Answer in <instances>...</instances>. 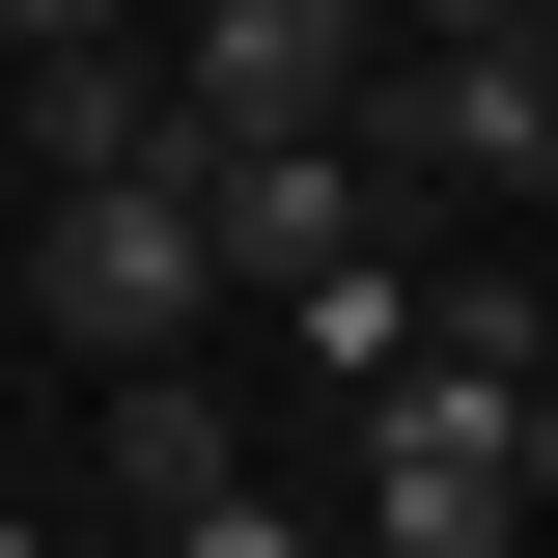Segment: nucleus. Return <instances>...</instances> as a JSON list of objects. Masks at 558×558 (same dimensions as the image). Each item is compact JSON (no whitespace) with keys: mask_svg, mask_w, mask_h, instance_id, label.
Masks as SVG:
<instances>
[{"mask_svg":"<svg viewBox=\"0 0 558 558\" xmlns=\"http://www.w3.org/2000/svg\"><path fill=\"white\" fill-rule=\"evenodd\" d=\"M363 57H391V0H168V57H140V84H168V140L223 168V140H336Z\"/></svg>","mask_w":558,"mask_h":558,"instance_id":"1","label":"nucleus"},{"mask_svg":"<svg viewBox=\"0 0 558 558\" xmlns=\"http://www.w3.org/2000/svg\"><path fill=\"white\" fill-rule=\"evenodd\" d=\"M363 168H391V196H418V168H447V196H502V223H531L558 196V57H531V28H475V57H363Z\"/></svg>","mask_w":558,"mask_h":558,"instance_id":"2","label":"nucleus"},{"mask_svg":"<svg viewBox=\"0 0 558 558\" xmlns=\"http://www.w3.org/2000/svg\"><path fill=\"white\" fill-rule=\"evenodd\" d=\"M196 307H223L196 168H84V196H57V336L84 363H196Z\"/></svg>","mask_w":558,"mask_h":558,"instance_id":"3","label":"nucleus"},{"mask_svg":"<svg viewBox=\"0 0 558 558\" xmlns=\"http://www.w3.org/2000/svg\"><path fill=\"white\" fill-rule=\"evenodd\" d=\"M196 252L307 307V279H363V252H391V168H363V140H223V168H196Z\"/></svg>","mask_w":558,"mask_h":558,"instance_id":"4","label":"nucleus"},{"mask_svg":"<svg viewBox=\"0 0 558 558\" xmlns=\"http://www.w3.org/2000/svg\"><path fill=\"white\" fill-rule=\"evenodd\" d=\"M223 475H252V418L196 363H112V502H223Z\"/></svg>","mask_w":558,"mask_h":558,"instance_id":"5","label":"nucleus"},{"mask_svg":"<svg viewBox=\"0 0 558 558\" xmlns=\"http://www.w3.org/2000/svg\"><path fill=\"white\" fill-rule=\"evenodd\" d=\"M28 140H57V196H84V168H196L140 57H28Z\"/></svg>","mask_w":558,"mask_h":558,"instance_id":"6","label":"nucleus"},{"mask_svg":"<svg viewBox=\"0 0 558 558\" xmlns=\"http://www.w3.org/2000/svg\"><path fill=\"white\" fill-rule=\"evenodd\" d=\"M363 558H531L502 475H363Z\"/></svg>","mask_w":558,"mask_h":558,"instance_id":"7","label":"nucleus"},{"mask_svg":"<svg viewBox=\"0 0 558 558\" xmlns=\"http://www.w3.org/2000/svg\"><path fill=\"white\" fill-rule=\"evenodd\" d=\"M168 558H336V531H307V502H252V475H223V502H168Z\"/></svg>","mask_w":558,"mask_h":558,"instance_id":"8","label":"nucleus"},{"mask_svg":"<svg viewBox=\"0 0 558 558\" xmlns=\"http://www.w3.org/2000/svg\"><path fill=\"white\" fill-rule=\"evenodd\" d=\"M112 28H140V0H0V57H112Z\"/></svg>","mask_w":558,"mask_h":558,"instance_id":"9","label":"nucleus"},{"mask_svg":"<svg viewBox=\"0 0 558 558\" xmlns=\"http://www.w3.org/2000/svg\"><path fill=\"white\" fill-rule=\"evenodd\" d=\"M475 28H531V0H391V57H475Z\"/></svg>","mask_w":558,"mask_h":558,"instance_id":"10","label":"nucleus"},{"mask_svg":"<svg viewBox=\"0 0 558 558\" xmlns=\"http://www.w3.org/2000/svg\"><path fill=\"white\" fill-rule=\"evenodd\" d=\"M0 531H28V502H0Z\"/></svg>","mask_w":558,"mask_h":558,"instance_id":"11","label":"nucleus"},{"mask_svg":"<svg viewBox=\"0 0 558 558\" xmlns=\"http://www.w3.org/2000/svg\"><path fill=\"white\" fill-rule=\"evenodd\" d=\"M0 558H28V531H0Z\"/></svg>","mask_w":558,"mask_h":558,"instance_id":"12","label":"nucleus"}]
</instances>
